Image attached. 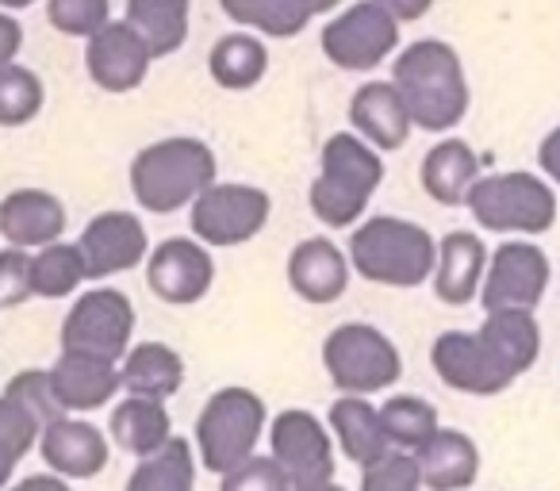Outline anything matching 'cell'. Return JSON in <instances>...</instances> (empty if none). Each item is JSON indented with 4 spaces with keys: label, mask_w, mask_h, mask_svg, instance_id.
Here are the masks:
<instances>
[{
    "label": "cell",
    "mask_w": 560,
    "mask_h": 491,
    "mask_svg": "<svg viewBox=\"0 0 560 491\" xmlns=\"http://www.w3.org/2000/svg\"><path fill=\"white\" fill-rule=\"evenodd\" d=\"M35 0H0V9L4 12H20V9H32Z\"/></svg>",
    "instance_id": "obj_46"
},
{
    "label": "cell",
    "mask_w": 560,
    "mask_h": 491,
    "mask_svg": "<svg viewBox=\"0 0 560 491\" xmlns=\"http://www.w3.org/2000/svg\"><path fill=\"white\" fill-rule=\"evenodd\" d=\"M541 327L534 312H491L480 330H445L430 346L438 381L465 396H499L534 369Z\"/></svg>",
    "instance_id": "obj_1"
},
{
    "label": "cell",
    "mask_w": 560,
    "mask_h": 491,
    "mask_svg": "<svg viewBox=\"0 0 560 491\" xmlns=\"http://www.w3.org/2000/svg\"><path fill=\"white\" fill-rule=\"evenodd\" d=\"M381 422H384V430H388L392 449H404V453L422 449V445L442 430L438 407L427 404L422 396H392L388 404L381 407Z\"/></svg>",
    "instance_id": "obj_33"
},
{
    "label": "cell",
    "mask_w": 560,
    "mask_h": 491,
    "mask_svg": "<svg viewBox=\"0 0 560 491\" xmlns=\"http://www.w3.org/2000/svg\"><path fill=\"white\" fill-rule=\"evenodd\" d=\"M350 124L353 135L369 142L373 150L388 154L399 150L411 139V112H407L404 96L392 81H365L358 93L350 96Z\"/></svg>",
    "instance_id": "obj_21"
},
{
    "label": "cell",
    "mask_w": 560,
    "mask_h": 491,
    "mask_svg": "<svg viewBox=\"0 0 560 491\" xmlns=\"http://www.w3.org/2000/svg\"><path fill=\"white\" fill-rule=\"evenodd\" d=\"M24 50V24L0 9V66H12Z\"/></svg>",
    "instance_id": "obj_41"
},
{
    "label": "cell",
    "mask_w": 560,
    "mask_h": 491,
    "mask_svg": "<svg viewBox=\"0 0 560 491\" xmlns=\"http://www.w3.org/2000/svg\"><path fill=\"white\" fill-rule=\"evenodd\" d=\"M537 165H541L552 185H560V127H552L541 139V147H537Z\"/></svg>",
    "instance_id": "obj_43"
},
{
    "label": "cell",
    "mask_w": 560,
    "mask_h": 491,
    "mask_svg": "<svg viewBox=\"0 0 560 491\" xmlns=\"http://www.w3.org/2000/svg\"><path fill=\"white\" fill-rule=\"evenodd\" d=\"M147 284L162 304L192 307L215 284L211 250L196 238H165L147 258Z\"/></svg>",
    "instance_id": "obj_14"
},
{
    "label": "cell",
    "mask_w": 560,
    "mask_h": 491,
    "mask_svg": "<svg viewBox=\"0 0 560 491\" xmlns=\"http://www.w3.org/2000/svg\"><path fill=\"white\" fill-rule=\"evenodd\" d=\"M119 376H124V388L131 396L142 399H170L180 391L185 384V361L173 346L165 342H139L127 350L124 365H119Z\"/></svg>",
    "instance_id": "obj_26"
},
{
    "label": "cell",
    "mask_w": 560,
    "mask_h": 491,
    "mask_svg": "<svg viewBox=\"0 0 560 491\" xmlns=\"http://www.w3.org/2000/svg\"><path fill=\"white\" fill-rule=\"evenodd\" d=\"M427 491H465L480 476V449L465 430H438L422 449H415Z\"/></svg>",
    "instance_id": "obj_23"
},
{
    "label": "cell",
    "mask_w": 560,
    "mask_h": 491,
    "mask_svg": "<svg viewBox=\"0 0 560 491\" xmlns=\"http://www.w3.org/2000/svg\"><path fill=\"white\" fill-rule=\"evenodd\" d=\"M4 491H73V488H70V480H62V476L39 472V476H27V480L12 483V488H4Z\"/></svg>",
    "instance_id": "obj_44"
},
{
    "label": "cell",
    "mask_w": 560,
    "mask_h": 491,
    "mask_svg": "<svg viewBox=\"0 0 560 491\" xmlns=\"http://www.w3.org/2000/svg\"><path fill=\"white\" fill-rule=\"evenodd\" d=\"M358 491H427V488H422L415 453L392 449L384 460L361 468V488Z\"/></svg>",
    "instance_id": "obj_37"
},
{
    "label": "cell",
    "mask_w": 560,
    "mask_h": 491,
    "mask_svg": "<svg viewBox=\"0 0 560 491\" xmlns=\"http://www.w3.org/2000/svg\"><path fill=\"white\" fill-rule=\"evenodd\" d=\"M226 20L265 39H296L315 20L312 0H219Z\"/></svg>",
    "instance_id": "obj_30"
},
{
    "label": "cell",
    "mask_w": 560,
    "mask_h": 491,
    "mask_svg": "<svg viewBox=\"0 0 560 491\" xmlns=\"http://www.w3.org/2000/svg\"><path fill=\"white\" fill-rule=\"evenodd\" d=\"M78 246L81 258H85L89 281L131 273V269L147 266L150 258L147 226L131 211H101V215H93L85 231H81Z\"/></svg>",
    "instance_id": "obj_15"
},
{
    "label": "cell",
    "mask_w": 560,
    "mask_h": 491,
    "mask_svg": "<svg viewBox=\"0 0 560 491\" xmlns=\"http://www.w3.org/2000/svg\"><path fill=\"white\" fill-rule=\"evenodd\" d=\"M419 180L434 203L460 208V203H468V192L480 180V157L465 139H442L422 157Z\"/></svg>",
    "instance_id": "obj_24"
},
{
    "label": "cell",
    "mask_w": 560,
    "mask_h": 491,
    "mask_svg": "<svg viewBox=\"0 0 560 491\" xmlns=\"http://www.w3.org/2000/svg\"><path fill=\"white\" fill-rule=\"evenodd\" d=\"M330 430L338 437V449L358 468H369L392 453L388 430L381 422V407H373L365 396H342L330 407Z\"/></svg>",
    "instance_id": "obj_25"
},
{
    "label": "cell",
    "mask_w": 560,
    "mask_h": 491,
    "mask_svg": "<svg viewBox=\"0 0 560 491\" xmlns=\"http://www.w3.org/2000/svg\"><path fill=\"white\" fill-rule=\"evenodd\" d=\"M47 20L70 39H93L112 24V0H47Z\"/></svg>",
    "instance_id": "obj_36"
},
{
    "label": "cell",
    "mask_w": 560,
    "mask_h": 491,
    "mask_svg": "<svg viewBox=\"0 0 560 491\" xmlns=\"http://www.w3.org/2000/svg\"><path fill=\"white\" fill-rule=\"evenodd\" d=\"M381 180H384L381 150H373L353 131L330 135L319 154V177H315L312 192H307L312 215L323 226H330V231L353 226L365 215L369 203H373Z\"/></svg>",
    "instance_id": "obj_5"
},
{
    "label": "cell",
    "mask_w": 560,
    "mask_h": 491,
    "mask_svg": "<svg viewBox=\"0 0 560 491\" xmlns=\"http://www.w3.org/2000/svg\"><path fill=\"white\" fill-rule=\"evenodd\" d=\"M549 258L534 242H503L488 258L480 304L483 312H534L549 289Z\"/></svg>",
    "instance_id": "obj_13"
},
{
    "label": "cell",
    "mask_w": 560,
    "mask_h": 491,
    "mask_svg": "<svg viewBox=\"0 0 560 491\" xmlns=\"http://www.w3.org/2000/svg\"><path fill=\"white\" fill-rule=\"evenodd\" d=\"M39 453L50 472L62 480H93L108 468L112 442L104 437V430H96L81 414H62L43 426Z\"/></svg>",
    "instance_id": "obj_17"
},
{
    "label": "cell",
    "mask_w": 560,
    "mask_h": 491,
    "mask_svg": "<svg viewBox=\"0 0 560 491\" xmlns=\"http://www.w3.org/2000/svg\"><path fill=\"white\" fill-rule=\"evenodd\" d=\"M39 434H43V422L20 399H12L9 391H0V491L9 488L20 460L39 445Z\"/></svg>",
    "instance_id": "obj_34"
},
{
    "label": "cell",
    "mask_w": 560,
    "mask_h": 491,
    "mask_svg": "<svg viewBox=\"0 0 560 491\" xmlns=\"http://www.w3.org/2000/svg\"><path fill=\"white\" fill-rule=\"evenodd\" d=\"M272 460L289 472L292 488H319L335 480V437L312 411L289 407L269 422Z\"/></svg>",
    "instance_id": "obj_12"
},
{
    "label": "cell",
    "mask_w": 560,
    "mask_h": 491,
    "mask_svg": "<svg viewBox=\"0 0 560 491\" xmlns=\"http://www.w3.org/2000/svg\"><path fill=\"white\" fill-rule=\"evenodd\" d=\"M47 104L43 78L32 66H0V127H24Z\"/></svg>",
    "instance_id": "obj_35"
},
{
    "label": "cell",
    "mask_w": 560,
    "mask_h": 491,
    "mask_svg": "<svg viewBox=\"0 0 560 491\" xmlns=\"http://www.w3.org/2000/svg\"><path fill=\"white\" fill-rule=\"evenodd\" d=\"M124 491H196V449L185 437H170L162 449L139 457Z\"/></svg>",
    "instance_id": "obj_31"
},
{
    "label": "cell",
    "mask_w": 560,
    "mask_h": 491,
    "mask_svg": "<svg viewBox=\"0 0 560 491\" xmlns=\"http://www.w3.org/2000/svg\"><path fill=\"white\" fill-rule=\"evenodd\" d=\"M350 254L335 246V238H304L292 246L289 254V289L296 292L304 304L327 307L346 296L350 289Z\"/></svg>",
    "instance_id": "obj_18"
},
{
    "label": "cell",
    "mask_w": 560,
    "mask_h": 491,
    "mask_svg": "<svg viewBox=\"0 0 560 491\" xmlns=\"http://www.w3.org/2000/svg\"><path fill=\"white\" fill-rule=\"evenodd\" d=\"M392 85L399 89L411 124L422 131H453L468 116V78L460 55L442 39H419L392 62Z\"/></svg>",
    "instance_id": "obj_2"
},
{
    "label": "cell",
    "mask_w": 560,
    "mask_h": 491,
    "mask_svg": "<svg viewBox=\"0 0 560 491\" xmlns=\"http://www.w3.org/2000/svg\"><path fill=\"white\" fill-rule=\"evenodd\" d=\"M373 4H381L396 24H415L434 9V0H373Z\"/></svg>",
    "instance_id": "obj_42"
},
{
    "label": "cell",
    "mask_w": 560,
    "mask_h": 491,
    "mask_svg": "<svg viewBox=\"0 0 560 491\" xmlns=\"http://www.w3.org/2000/svg\"><path fill=\"white\" fill-rule=\"evenodd\" d=\"M89 281L85 258L78 242H50L32 254V296L39 300H66Z\"/></svg>",
    "instance_id": "obj_32"
},
{
    "label": "cell",
    "mask_w": 560,
    "mask_h": 491,
    "mask_svg": "<svg viewBox=\"0 0 560 491\" xmlns=\"http://www.w3.org/2000/svg\"><path fill=\"white\" fill-rule=\"evenodd\" d=\"M135 338V307L131 296L119 289H89L73 300L62 319V350L89 353V358L119 361L127 358Z\"/></svg>",
    "instance_id": "obj_9"
},
{
    "label": "cell",
    "mask_w": 560,
    "mask_h": 491,
    "mask_svg": "<svg viewBox=\"0 0 560 491\" xmlns=\"http://www.w3.org/2000/svg\"><path fill=\"white\" fill-rule=\"evenodd\" d=\"M208 73L226 93H246V89L261 85L269 73V47L254 32H231L211 47Z\"/></svg>",
    "instance_id": "obj_28"
},
{
    "label": "cell",
    "mask_w": 560,
    "mask_h": 491,
    "mask_svg": "<svg viewBox=\"0 0 560 491\" xmlns=\"http://www.w3.org/2000/svg\"><path fill=\"white\" fill-rule=\"evenodd\" d=\"M323 369L342 396H376L404 376L396 342L373 323H342L323 342Z\"/></svg>",
    "instance_id": "obj_7"
},
{
    "label": "cell",
    "mask_w": 560,
    "mask_h": 491,
    "mask_svg": "<svg viewBox=\"0 0 560 491\" xmlns=\"http://www.w3.org/2000/svg\"><path fill=\"white\" fill-rule=\"evenodd\" d=\"M272 215V200L265 188L257 185H211L208 192H200V200L188 208V226L192 238L203 246H242V242L257 238L265 231Z\"/></svg>",
    "instance_id": "obj_11"
},
{
    "label": "cell",
    "mask_w": 560,
    "mask_h": 491,
    "mask_svg": "<svg viewBox=\"0 0 560 491\" xmlns=\"http://www.w3.org/2000/svg\"><path fill=\"white\" fill-rule=\"evenodd\" d=\"M32 300V254L27 250H0V307H20Z\"/></svg>",
    "instance_id": "obj_40"
},
{
    "label": "cell",
    "mask_w": 560,
    "mask_h": 491,
    "mask_svg": "<svg viewBox=\"0 0 560 491\" xmlns=\"http://www.w3.org/2000/svg\"><path fill=\"white\" fill-rule=\"evenodd\" d=\"M50 373V388H55V399L66 414H89V411H101L116 399L119 376L116 361H104V358H89V353H66L47 369Z\"/></svg>",
    "instance_id": "obj_20"
},
{
    "label": "cell",
    "mask_w": 560,
    "mask_h": 491,
    "mask_svg": "<svg viewBox=\"0 0 560 491\" xmlns=\"http://www.w3.org/2000/svg\"><path fill=\"white\" fill-rule=\"evenodd\" d=\"M312 4H315V16H327V12L342 9L346 0H312Z\"/></svg>",
    "instance_id": "obj_45"
},
{
    "label": "cell",
    "mask_w": 560,
    "mask_h": 491,
    "mask_svg": "<svg viewBox=\"0 0 560 491\" xmlns=\"http://www.w3.org/2000/svg\"><path fill=\"white\" fill-rule=\"evenodd\" d=\"M158 58L150 55V47L142 43V35L135 32L127 20H112L104 32H96L85 47V70L93 78L96 89L104 93H135L142 81L150 78V66Z\"/></svg>",
    "instance_id": "obj_16"
},
{
    "label": "cell",
    "mask_w": 560,
    "mask_h": 491,
    "mask_svg": "<svg viewBox=\"0 0 560 491\" xmlns=\"http://www.w3.org/2000/svg\"><path fill=\"white\" fill-rule=\"evenodd\" d=\"M66 203L47 188H16L0 200V238L16 250H43L66 234Z\"/></svg>",
    "instance_id": "obj_19"
},
{
    "label": "cell",
    "mask_w": 560,
    "mask_h": 491,
    "mask_svg": "<svg viewBox=\"0 0 560 491\" xmlns=\"http://www.w3.org/2000/svg\"><path fill=\"white\" fill-rule=\"evenodd\" d=\"M108 434L131 457H150L154 449H162L173 437V419L170 407L162 399H142V396H127L124 404L112 411L108 419Z\"/></svg>",
    "instance_id": "obj_27"
},
{
    "label": "cell",
    "mask_w": 560,
    "mask_h": 491,
    "mask_svg": "<svg viewBox=\"0 0 560 491\" xmlns=\"http://www.w3.org/2000/svg\"><path fill=\"white\" fill-rule=\"evenodd\" d=\"M4 391H9L12 399H20V404H24L27 411L43 422V426L66 414L62 407H58V399H55V388H50L47 369H24V373H16L9 384H4Z\"/></svg>",
    "instance_id": "obj_39"
},
{
    "label": "cell",
    "mask_w": 560,
    "mask_h": 491,
    "mask_svg": "<svg viewBox=\"0 0 560 491\" xmlns=\"http://www.w3.org/2000/svg\"><path fill=\"white\" fill-rule=\"evenodd\" d=\"M483 273H488V246L472 231H450L438 242L434 266V296L450 307H465L480 296Z\"/></svg>",
    "instance_id": "obj_22"
},
{
    "label": "cell",
    "mask_w": 560,
    "mask_h": 491,
    "mask_svg": "<svg viewBox=\"0 0 560 491\" xmlns=\"http://www.w3.org/2000/svg\"><path fill=\"white\" fill-rule=\"evenodd\" d=\"M346 254L353 273L384 289H419L438 266L434 234L399 215H373L358 223L346 242Z\"/></svg>",
    "instance_id": "obj_4"
},
{
    "label": "cell",
    "mask_w": 560,
    "mask_h": 491,
    "mask_svg": "<svg viewBox=\"0 0 560 491\" xmlns=\"http://www.w3.org/2000/svg\"><path fill=\"white\" fill-rule=\"evenodd\" d=\"M465 208L483 231L495 234H545L557 223V192L526 169L480 177Z\"/></svg>",
    "instance_id": "obj_8"
},
{
    "label": "cell",
    "mask_w": 560,
    "mask_h": 491,
    "mask_svg": "<svg viewBox=\"0 0 560 491\" xmlns=\"http://www.w3.org/2000/svg\"><path fill=\"white\" fill-rule=\"evenodd\" d=\"M215 154L203 139L192 135H170L142 147L131 162V192L135 203L150 215H173L192 208L200 192L215 185Z\"/></svg>",
    "instance_id": "obj_3"
},
{
    "label": "cell",
    "mask_w": 560,
    "mask_h": 491,
    "mask_svg": "<svg viewBox=\"0 0 560 491\" xmlns=\"http://www.w3.org/2000/svg\"><path fill=\"white\" fill-rule=\"evenodd\" d=\"M265 430H269V411L257 391L242 388V384L219 388L196 419V460L208 472L226 476L242 460L254 457Z\"/></svg>",
    "instance_id": "obj_6"
},
{
    "label": "cell",
    "mask_w": 560,
    "mask_h": 491,
    "mask_svg": "<svg viewBox=\"0 0 560 491\" xmlns=\"http://www.w3.org/2000/svg\"><path fill=\"white\" fill-rule=\"evenodd\" d=\"M399 47V24L373 0H353L319 32V50L327 62L350 73H369L388 62Z\"/></svg>",
    "instance_id": "obj_10"
},
{
    "label": "cell",
    "mask_w": 560,
    "mask_h": 491,
    "mask_svg": "<svg viewBox=\"0 0 560 491\" xmlns=\"http://www.w3.org/2000/svg\"><path fill=\"white\" fill-rule=\"evenodd\" d=\"M192 0H127V24L142 35L154 58L177 55L188 43Z\"/></svg>",
    "instance_id": "obj_29"
},
{
    "label": "cell",
    "mask_w": 560,
    "mask_h": 491,
    "mask_svg": "<svg viewBox=\"0 0 560 491\" xmlns=\"http://www.w3.org/2000/svg\"><path fill=\"white\" fill-rule=\"evenodd\" d=\"M219 491H296L289 480V472L272 460V453H254L249 460H242L238 468H231L226 476H219Z\"/></svg>",
    "instance_id": "obj_38"
},
{
    "label": "cell",
    "mask_w": 560,
    "mask_h": 491,
    "mask_svg": "<svg viewBox=\"0 0 560 491\" xmlns=\"http://www.w3.org/2000/svg\"><path fill=\"white\" fill-rule=\"evenodd\" d=\"M304 491H346V488H338V483L330 480V483H319V488H304Z\"/></svg>",
    "instance_id": "obj_47"
}]
</instances>
